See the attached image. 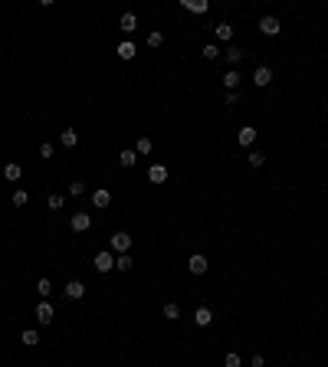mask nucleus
<instances>
[{"label":"nucleus","instance_id":"obj_1","mask_svg":"<svg viewBox=\"0 0 328 367\" xmlns=\"http://www.w3.org/2000/svg\"><path fill=\"white\" fill-rule=\"evenodd\" d=\"M69 227H72V233H86V229L92 227V216H89L86 210H79V213H72V220H69Z\"/></svg>","mask_w":328,"mask_h":367},{"label":"nucleus","instance_id":"obj_2","mask_svg":"<svg viewBox=\"0 0 328 367\" xmlns=\"http://www.w3.org/2000/svg\"><path fill=\"white\" fill-rule=\"evenodd\" d=\"M66 295H69L72 302H79V298H86V282L69 279V282H66Z\"/></svg>","mask_w":328,"mask_h":367},{"label":"nucleus","instance_id":"obj_3","mask_svg":"<svg viewBox=\"0 0 328 367\" xmlns=\"http://www.w3.org/2000/svg\"><path fill=\"white\" fill-rule=\"evenodd\" d=\"M112 266H115V256H112V249H102L95 256V269L98 272H112Z\"/></svg>","mask_w":328,"mask_h":367},{"label":"nucleus","instance_id":"obj_4","mask_svg":"<svg viewBox=\"0 0 328 367\" xmlns=\"http://www.w3.org/2000/svg\"><path fill=\"white\" fill-rule=\"evenodd\" d=\"M279 30H282L279 17H262V20H259V33H266V36H276Z\"/></svg>","mask_w":328,"mask_h":367},{"label":"nucleus","instance_id":"obj_5","mask_svg":"<svg viewBox=\"0 0 328 367\" xmlns=\"http://www.w3.org/2000/svg\"><path fill=\"white\" fill-rule=\"evenodd\" d=\"M253 82H256L259 89H266L269 82H273V69H269V66H256V72H253Z\"/></svg>","mask_w":328,"mask_h":367},{"label":"nucleus","instance_id":"obj_6","mask_svg":"<svg viewBox=\"0 0 328 367\" xmlns=\"http://www.w3.org/2000/svg\"><path fill=\"white\" fill-rule=\"evenodd\" d=\"M207 256H200V252H194V256H190V262H187V269L194 272V275H204V272H207Z\"/></svg>","mask_w":328,"mask_h":367},{"label":"nucleus","instance_id":"obj_7","mask_svg":"<svg viewBox=\"0 0 328 367\" xmlns=\"http://www.w3.org/2000/svg\"><path fill=\"white\" fill-rule=\"evenodd\" d=\"M236 141H240V148H250L253 141H256V128H253V125H243V128L236 131Z\"/></svg>","mask_w":328,"mask_h":367},{"label":"nucleus","instance_id":"obj_8","mask_svg":"<svg viewBox=\"0 0 328 367\" xmlns=\"http://www.w3.org/2000/svg\"><path fill=\"white\" fill-rule=\"evenodd\" d=\"M112 249H115L118 256H121V252H128V249H131V236H128V233H115V236H112Z\"/></svg>","mask_w":328,"mask_h":367},{"label":"nucleus","instance_id":"obj_9","mask_svg":"<svg viewBox=\"0 0 328 367\" xmlns=\"http://www.w3.org/2000/svg\"><path fill=\"white\" fill-rule=\"evenodd\" d=\"M148 181L151 184H164L167 181V167H164V164H151V167H148Z\"/></svg>","mask_w":328,"mask_h":367},{"label":"nucleus","instance_id":"obj_10","mask_svg":"<svg viewBox=\"0 0 328 367\" xmlns=\"http://www.w3.org/2000/svg\"><path fill=\"white\" fill-rule=\"evenodd\" d=\"M53 305H49V302H40V305H36V318H40V324H49V321H53Z\"/></svg>","mask_w":328,"mask_h":367},{"label":"nucleus","instance_id":"obj_11","mask_svg":"<svg viewBox=\"0 0 328 367\" xmlns=\"http://www.w3.org/2000/svg\"><path fill=\"white\" fill-rule=\"evenodd\" d=\"M194 321L200 324V328H207V324L213 321V312H210L207 305H200V308H197V312H194Z\"/></svg>","mask_w":328,"mask_h":367},{"label":"nucleus","instance_id":"obj_12","mask_svg":"<svg viewBox=\"0 0 328 367\" xmlns=\"http://www.w3.org/2000/svg\"><path fill=\"white\" fill-rule=\"evenodd\" d=\"M187 13H207V0H181Z\"/></svg>","mask_w":328,"mask_h":367},{"label":"nucleus","instance_id":"obj_13","mask_svg":"<svg viewBox=\"0 0 328 367\" xmlns=\"http://www.w3.org/2000/svg\"><path fill=\"white\" fill-rule=\"evenodd\" d=\"M118 26H121L125 33H135V30H138V17H135V13H121Z\"/></svg>","mask_w":328,"mask_h":367},{"label":"nucleus","instance_id":"obj_14","mask_svg":"<svg viewBox=\"0 0 328 367\" xmlns=\"http://www.w3.org/2000/svg\"><path fill=\"white\" fill-rule=\"evenodd\" d=\"M223 59H227L230 66H240V59H243V49H240V46H227V49H223Z\"/></svg>","mask_w":328,"mask_h":367},{"label":"nucleus","instance_id":"obj_15","mask_svg":"<svg viewBox=\"0 0 328 367\" xmlns=\"http://www.w3.org/2000/svg\"><path fill=\"white\" fill-rule=\"evenodd\" d=\"M118 164H121V167H135V164H138V154H135V148H125V151L118 154Z\"/></svg>","mask_w":328,"mask_h":367},{"label":"nucleus","instance_id":"obj_16","mask_svg":"<svg viewBox=\"0 0 328 367\" xmlns=\"http://www.w3.org/2000/svg\"><path fill=\"white\" fill-rule=\"evenodd\" d=\"M135 53H138V46L131 43V40L118 43V59H135Z\"/></svg>","mask_w":328,"mask_h":367},{"label":"nucleus","instance_id":"obj_17","mask_svg":"<svg viewBox=\"0 0 328 367\" xmlns=\"http://www.w3.org/2000/svg\"><path fill=\"white\" fill-rule=\"evenodd\" d=\"M59 144H63V148H76V144H79V135H76L72 128H66L63 135H59Z\"/></svg>","mask_w":328,"mask_h":367},{"label":"nucleus","instance_id":"obj_18","mask_svg":"<svg viewBox=\"0 0 328 367\" xmlns=\"http://www.w3.org/2000/svg\"><path fill=\"white\" fill-rule=\"evenodd\" d=\"M240 72H236V69H230V72H227V76H223V86H227L230 89V92H236V86H240Z\"/></svg>","mask_w":328,"mask_h":367},{"label":"nucleus","instance_id":"obj_19","mask_svg":"<svg viewBox=\"0 0 328 367\" xmlns=\"http://www.w3.org/2000/svg\"><path fill=\"white\" fill-rule=\"evenodd\" d=\"M213 30H217V40H223V43H230V40H233V26H230V23H217Z\"/></svg>","mask_w":328,"mask_h":367},{"label":"nucleus","instance_id":"obj_20","mask_svg":"<svg viewBox=\"0 0 328 367\" xmlns=\"http://www.w3.org/2000/svg\"><path fill=\"white\" fill-rule=\"evenodd\" d=\"M164 318H167V321H177V318H181V305L167 302V305H164Z\"/></svg>","mask_w":328,"mask_h":367},{"label":"nucleus","instance_id":"obj_21","mask_svg":"<svg viewBox=\"0 0 328 367\" xmlns=\"http://www.w3.org/2000/svg\"><path fill=\"white\" fill-rule=\"evenodd\" d=\"M92 204H95V206H109L112 204V194H109V190H95V194H92Z\"/></svg>","mask_w":328,"mask_h":367},{"label":"nucleus","instance_id":"obj_22","mask_svg":"<svg viewBox=\"0 0 328 367\" xmlns=\"http://www.w3.org/2000/svg\"><path fill=\"white\" fill-rule=\"evenodd\" d=\"M131 262H135V259H131L128 252H121V256H115V269H118V272H128Z\"/></svg>","mask_w":328,"mask_h":367},{"label":"nucleus","instance_id":"obj_23","mask_svg":"<svg viewBox=\"0 0 328 367\" xmlns=\"http://www.w3.org/2000/svg\"><path fill=\"white\" fill-rule=\"evenodd\" d=\"M20 174H23L20 164H7V167H3V177H7V181H20Z\"/></svg>","mask_w":328,"mask_h":367},{"label":"nucleus","instance_id":"obj_24","mask_svg":"<svg viewBox=\"0 0 328 367\" xmlns=\"http://www.w3.org/2000/svg\"><path fill=\"white\" fill-rule=\"evenodd\" d=\"M36 292H40L43 298H46V295H53V282H49V279H40V282H36Z\"/></svg>","mask_w":328,"mask_h":367},{"label":"nucleus","instance_id":"obj_25","mask_svg":"<svg viewBox=\"0 0 328 367\" xmlns=\"http://www.w3.org/2000/svg\"><path fill=\"white\" fill-rule=\"evenodd\" d=\"M20 341H23L26 347H36V344H40V335H36V331H23Z\"/></svg>","mask_w":328,"mask_h":367},{"label":"nucleus","instance_id":"obj_26","mask_svg":"<svg viewBox=\"0 0 328 367\" xmlns=\"http://www.w3.org/2000/svg\"><path fill=\"white\" fill-rule=\"evenodd\" d=\"M151 138H138V148H135V154H151Z\"/></svg>","mask_w":328,"mask_h":367},{"label":"nucleus","instance_id":"obj_27","mask_svg":"<svg viewBox=\"0 0 328 367\" xmlns=\"http://www.w3.org/2000/svg\"><path fill=\"white\" fill-rule=\"evenodd\" d=\"M46 206H49V210H63V197L49 194V197H46Z\"/></svg>","mask_w":328,"mask_h":367},{"label":"nucleus","instance_id":"obj_28","mask_svg":"<svg viewBox=\"0 0 328 367\" xmlns=\"http://www.w3.org/2000/svg\"><path fill=\"white\" fill-rule=\"evenodd\" d=\"M223 367H243L240 354H233V351H230V354H227V357H223Z\"/></svg>","mask_w":328,"mask_h":367},{"label":"nucleus","instance_id":"obj_29","mask_svg":"<svg viewBox=\"0 0 328 367\" xmlns=\"http://www.w3.org/2000/svg\"><path fill=\"white\" fill-rule=\"evenodd\" d=\"M250 164L253 167H262V164H266V154L262 151H250Z\"/></svg>","mask_w":328,"mask_h":367},{"label":"nucleus","instance_id":"obj_30","mask_svg":"<svg viewBox=\"0 0 328 367\" xmlns=\"http://www.w3.org/2000/svg\"><path fill=\"white\" fill-rule=\"evenodd\" d=\"M82 190H86V184H82V181H72V184H69V194H72V197H82Z\"/></svg>","mask_w":328,"mask_h":367},{"label":"nucleus","instance_id":"obj_31","mask_svg":"<svg viewBox=\"0 0 328 367\" xmlns=\"http://www.w3.org/2000/svg\"><path fill=\"white\" fill-rule=\"evenodd\" d=\"M161 43H164V36H161V33H158V30H154L151 36H148V46H151V49H158V46H161Z\"/></svg>","mask_w":328,"mask_h":367},{"label":"nucleus","instance_id":"obj_32","mask_svg":"<svg viewBox=\"0 0 328 367\" xmlns=\"http://www.w3.org/2000/svg\"><path fill=\"white\" fill-rule=\"evenodd\" d=\"M217 56H220V49H217L213 43H210V46H204V59H217Z\"/></svg>","mask_w":328,"mask_h":367},{"label":"nucleus","instance_id":"obj_33","mask_svg":"<svg viewBox=\"0 0 328 367\" xmlns=\"http://www.w3.org/2000/svg\"><path fill=\"white\" fill-rule=\"evenodd\" d=\"M13 206H26V190H17V194H13Z\"/></svg>","mask_w":328,"mask_h":367},{"label":"nucleus","instance_id":"obj_34","mask_svg":"<svg viewBox=\"0 0 328 367\" xmlns=\"http://www.w3.org/2000/svg\"><path fill=\"white\" fill-rule=\"evenodd\" d=\"M53 154H56L53 144H40V158H53Z\"/></svg>","mask_w":328,"mask_h":367},{"label":"nucleus","instance_id":"obj_35","mask_svg":"<svg viewBox=\"0 0 328 367\" xmlns=\"http://www.w3.org/2000/svg\"><path fill=\"white\" fill-rule=\"evenodd\" d=\"M250 367H266V361H262V354H253V361H250Z\"/></svg>","mask_w":328,"mask_h":367},{"label":"nucleus","instance_id":"obj_36","mask_svg":"<svg viewBox=\"0 0 328 367\" xmlns=\"http://www.w3.org/2000/svg\"><path fill=\"white\" fill-rule=\"evenodd\" d=\"M240 102V92H227V105H236Z\"/></svg>","mask_w":328,"mask_h":367}]
</instances>
